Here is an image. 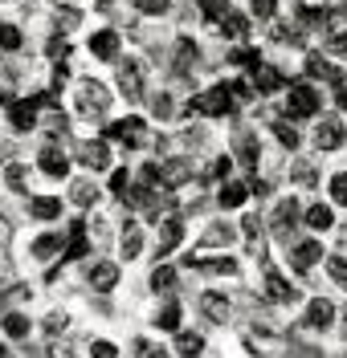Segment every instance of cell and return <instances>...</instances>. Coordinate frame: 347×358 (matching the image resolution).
I'll use <instances>...</instances> for the list:
<instances>
[{"label": "cell", "mask_w": 347, "mask_h": 358, "mask_svg": "<svg viewBox=\"0 0 347 358\" xmlns=\"http://www.w3.org/2000/svg\"><path fill=\"white\" fill-rule=\"evenodd\" d=\"M57 248H62V232H41V236L33 241V257H37V261H49Z\"/></svg>", "instance_id": "836d02e7"}, {"label": "cell", "mask_w": 347, "mask_h": 358, "mask_svg": "<svg viewBox=\"0 0 347 358\" xmlns=\"http://www.w3.org/2000/svg\"><path fill=\"white\" fill-rule=\"evenodd\" d=\"M331 90H335V110L347 114V78L339 82V86H331Z\"/></svg>", "instance_id": "db71d44e"}, {"label": "cell", "mask_w": 347, "mask_h": 358, "mask_svg": "<svg viewBox=\"0 0 347 358\" xmlns=\"http://www.w3.org/2000/svg\"><path fill=\"white\" fill-rule=\"evenodd\" d=\"M90 285L94 289H115L118 285V265H111V261H98V265L90 268Z\"/></svg>", "instance_id": "484cf974"}, {"label": "cell", "mask_w": 347, "mask_h": 358, "mask_svg": "<svg viewBox=\"0 0 347 358\" xmlns=\"http://www.w3.org/2000/svg\"><path fill=\"white\" fill-rule=\"evenodd\" d=\"M176 350H180L184 358L205 355V334H196V330H180V334H176Z\"/></svg>", "instance_id": "f546056e"}, {"label": "cell", "mask_w": 347, "mask_h": 358, "mask_svg": "<svg viewBox=\"0 0 347 358\" xmlns=\"http://www.w3.org/2000/svg\"><path fill=\"white\" fill-rule=\"evenodd\" d=\"M250 21H254L250 13H229V17L221 21V37H229V41L241 45L245 37H250Z\"/></svg>", "instance_id": "cb8c5ba5"}, {"label": "cell", "mask_w": 347, "mask_h": 358, "mask_svg": "<svg viewBox=\"0 0 347 358\" xmlns=\"http://www.w3.org/2000/svg\"><path fill=\"white\" fill-rule=\"evenodd\" d=\"M78 159L94 167V171H107L111 167V151H107V138H98V143H78Z\"/></svg>", "instance_id": "d6986e66"}, {"label": "cell", "mask_w": 347, "mask_h": 358, "mask_svg": "<svg viewBox=\"0 0 347 358\" xmlns=\"http://www.w3.org/2000/svg\"><path fill=\"white\" fill-rule=\"evenodd\" d=\"M118 86H123V94H127V98H139V94H143V86H147V73H143V62H139V57H127V62L118 66Z\"/></svg>", "instance_id": "7c38bea8"}, {"label": "cell", "mask_w": 347, "mask_h": 358, "mask_svg": "<svg viewBox=\"0 0 347 358\" xmlns=\"http://www.w3.org/2000/svg\"><path fill=\"white\" fill-rule=\"evenodd\" d=\"M107 110H111V90L94 78H82L74 86V114L82 122H98V118H107Z\"/></svg>", "instance_id": "7a4b0ae2"}, {"label": "cell", "mask_w": 347, "mask_h": 358, "mask_svg": "<svg viewBox=\"0 0 347 358\" xmlns=\"http://www.w3.org/2000/svg\"><path fill=\"white\" fill-rule=\"evenodd\" d=\"M147 358H168V355H163V350H147Z\"/></svg>", "instance_id": "be15d7a7"}, {"label": "cell", "mask_w": 347, "mask_h": 358, "mask_svg": "<svg viewBox=\"0 0 347 358\" xmlns=\"http://www.w3.org/2000/svg\"><path fill=\"white\" fill-rule=\"evenodd\" d=\"M0 49H21V29L17 24H0Z\"/></svg>", "instance_id": "bcb514c9"}, {"label": "cell", "mask_w": 347, "mask_h": 358, "mask_svg": "<svg viewBox=\"0 0 347 358\" xmlns=\"http://www.w3.org/2000/svg\"><path fill=\"white\" fill-rule=\"evenodd\" d=\"M241 232H245V241H254L257 245V236H261V220H257V216H245V220H241Z\"/></svg>", "instance_id": "681fc988"}, {"label": "cell", "mask_w": 347, "mask_h": 358, "mask_svg": "<svg viewBox=\"0 0 347 358\" xmlns=\"http://www.w3.org/2000/svg\"><path fill=\"white\" fill-rule=\"evenodd\" d=\"M331 8H339V13H347V0H327Z\"/></svg>", "instance_id": "6125c7cd"}, {"label": "cell", "mask_w": 347, "mask_h": 358, "mask_svg": "<svg viewBox=\"0 0 347 358\" xmlns=\"http://www.w3.org/2000/svg\"><path fill=\"white\" fill-rule=\"evenodd\" d=\"M302 73H306V82H331V86H339L347 78L327 53H306V57H302Z\"/></svg>", "instance_id": "8992f818"}, {"label": "cell", "mask_w": 347, "mask_h": 358, "mask_svg": "<svg viewBox=\"0 0 347 358\" xmlns=\"http://www.w3.org/2000/svg\"><path fill=\"white\" fill-rule=\"evenodd\" d=\"M339 317H343V334H347V306H343V310H339Z\"/></svg>", "instance_id": "e7e4bbea"}, {"label": "cell", "mask_w": 347, "mask_h": 358, "mask_svg": "<svg viewBox=\"0 0 347 358\" xmlns=\"http://www.w3.org/2000/svg\"><path fill=\"white\" fill-rule=\"evenodd\" d=\"M196 4H200V17H205V21H212V24H221L233 13L229 0H196Z\"/></svg>", "instance_id": "e575fe53"}, {"label": "cell", "mask_w": 347, "mask_h": 358, "mask_svg": "<svg viewBox=\"0 0 347 358\" xmlns=\"http://www.w3.org/2000/svg\"><path fill=\"white\" fill-rule=\"evenodd\" d=\"M327 196H331L335 208H347V171H335L327 179Z\"/></svg>", "instance_id": "74e56055"}, {"label": "cell", "mask_w": 347, "mask_h": 358, "mask_svg": "<svg viewBox=\"0 0 347 358\" xmlns=\"http://www.w3.org/2000/svg\"><path fill=\"white\" fill-rule=\"evenodd\" d=\"M233 106H241V102L233 98L229 82H225V86L205 90L200 98H192V110H196V114H208V118H225V114H233Z\"/></svg>", "instance_id": "5b68a950"}, {"label": "cell", "mask_w": 347, "mask_h": 358, "mask_svg": "<svg viewBox=\"0 0 347 358\" xmlns=\"http://www.w3.org/2000/svg\"><path fill=\"white\" fill-rule=\"evenodd\" d=\"M184 143H188V147H200V143H208V131L192 127V131H184Z\"/></svg>", "instance_id": "11a10c76"}, {"label": "cell", "mask_w": 347, "mask_h": 358, "mask_svg": "<svg viewBox=\"0 0 347 358\" xmlns=\"http://www.w3.org/2000/svg\"><path fill=\"white\" fill-rule=\"evenodd\" d=\"M250 192H254V196H261V200H270V196H274V179L254 176V183H250Z\"/></svg>", "instance_id": "c3c4849f"}, {"label": "cell", "mask_w": 347, "mask_h": 358, "mask_svg": "<svg viewBox=\"0 0 347 358\" xmlns=\"http://www.w3.org/2000/svg\"><path fill=\"white\" fill-rule=\"evenodd\" d=\"M69 200L78 203V208H94V203H98V187L86 183V179H74V183H69Z\"/></svg>", "instance_id": "4dcf8cb0"}, {"label": "cell", "mask_w": 347, "mask_h": 358, "mask_svg": "<svg viewBox=\"0 0 347 358\" xmlns=\"http://www.w3.org/2000/svg\"><path fill=\"white\" fill-rule=\"evenodd\" d=\"M229 66L233 69H245V73H257V69L266 66V62H261V49H257V45H233L229 49Z\"/></svg>", "instance_id": "e0dca14e"}, {"label": "cell", "mask_w": 347, "mask_h": 358, "mask_svg": "<svg viewBox=\"0 0 347 358\" xmlns=\"http://www.w3.org/2000/svg\"><path fill=\"white\" fill-rule=\"evenodd\" d=\"M180 317H184V310H180V301H168V306H160V313H156V326L160 330H180Z\"/></svg>", "instance_id": "1f68e13d"}, {"label": "cell", "mask_w": 347, "mask_h": 358, "mask_svg": "<svg viewBox=\"0 0 347 358\" xmlns=\"http://www.w3.org/2000/svg\"><path fill=\"white\" fill-rule=\"evenodd\" d=\"M90 355L94 358H118V346H115V342H94Z\"/></svg>", "instance_id": "816d5d0a"}, {"label": "cell", "mask_w": 347, "mask_h": 358, "mask_svg": "<svg viewBox=\"0 0 347 358\" xmlns=\"http://www.w3.org/2000/svg\"><path fill=\"white\" fill-rule=\"evenodd\" d=\"M233 241H237V228H229V224H208V232H205V248H229Z\"/></svg>", "instance_id": "83f0119b"}, {"label": "cell", "mask_w": 347, "mask_h": 358, "mask_svg": "<svg viewBox=\"0 0 347 358\" xmlns=\"http://www.w3.org/2000/svg\"><path fill=\"white\" fill-rule=\"evenodd\" d=\"M0 358H8V350H4V346H0Z\"/></svg>", "instance_id": "03108f58"}, {"label": "cell", "mask_w": 347, "mask_h": 358, "mask_svg": "<svg viewBox=\"0 0 347 358\" xmlns=\"http://www.w3.org/2000/svg\"><path fill=\"white\" fill-rule=\"evenodd\" d=\"M302 224L311 228V232H331L335 228V203L331 200H315L302 208Z\"/></svg>", "instance_id": "8fae6325"}, {"label": "cell", "mask_w": 347, "mask_h": 358, "mask_svg": "<svg viewBox=\"0 0 347 358\" xmlns=\"http://www.w3.org/2000/svg\"><path fill=\"white\" fill-rule=\"evenodd\" d=\"M278 13H282V0H250V17L254 21H278Z\"/></svg>", "instance_id": "8d00e7d4"}, {"label": "cell", "mask_w": 347, "mask_h": 358, "mask_svg": "<svg viewBox=\"0 0 347 358\" xmlns=\"http://www.w3.org/2000/svg\"><path fill=\"white\" fill-rule=\"evenodd\" d=\"M335 317H339V313H335V301H331V297H311L306 310H302V326H306V330H331Z\"/></svg>", "instance_id": "9c48e42d"}, {"label": "cell", "mask_w": 347, "mask_h": 358, "mask_svg": "<svg viewBox=\"0 0 347 358\" xmlns=\"http://www.w3.org/2000/svg\"><path fill=\"white\" fill-rule=\"evenodd\" d=\"M266 301H274V306L294 301V285H290V281L274 268V261H266Z\"/></svg>", "instance_id": "5bb4252c"}, {"label": "cell", "mask_w": 347, "mask_h": 358, "mask_svg": "<svg viewBox=\"0 0 347 358\" xmlns=\"http://www.w3.org/2000/svg\"><path fill=\"white\" fill-rule=\"evenodd\" d=\"M111 192H115V196H127V171H123V167L111 171Z\"/></svg>", "instance_id": "f5cc1de1"}, {"label": "cell", "mask_w": 347, "mask_h": 358, "mask_svg": "<svg viewBox=\"0 0 347 358\" xmlns=\"http://www.w3.org/2000/svg\"><path fill=\"white\" fill-rule=\"evenodd\" d=\"M319 261H327L319 236H306V241H294V245H290V268H294V273H311Z\"/></svg>", "instance_id": "52a82bcc"}, {"label": "cell", "mask_w": 347, "mask_h": 358, "mask_svg": "<svg viewBox=\"0 0 347 358\" xmlns=\"http://www.w3.org/2000/svg\"><path fill=\"white\" fill-rule=\"evenodd\" d=\"M4 330H8V338H29V317L25 313H4Z\"/></svg>", "instance_id": "b9f144b4"}, {"label": "cell", "mask_w": 347, "mask_h": 358, "mask_svg": "<svg viewBox=\"0 0 347 358\" xmlns=\"http://www.w3.org/2000/svg\"><path fill=\"white\" fill-rule=\"evenodd\" d=\"M327 277H331V285H339V289H347V257H339V252H331V257H327Z\"/></svg>", "instance_id": "ab89813d"}, {"label": "cell", "mask_w": 347, "mask_h": 358, "mask_svg": "<svg viewBox=\"0 0 347 358\" xmlns=\"http://www.w3.org/2000/svg\"><path fill=\"white\" fill-rule=\"evenodd\" d=\"M184 241V220H163V232H160V257H168L172 248H180Z\"/></svg>", "instance_id": "f1b7e54d"}, {"label": "cell", "mask_w": 347, "mask_h": 358, "mask_svg": "<svg viewBox=\"0 0 347 358\" xmlns=\"http://www.w3.org/2000/svg\"><path fill=\"white\" fill-rule=\"evenodd\" d=\"M118 45H123V37H118L115 29H98V33L90 37L94 57H102V62H111V57H118Z\"/></svg>", "instance_id": "7402d4cb"}, {"label": "cell", "mask_w": 347, "mask_h": 358, "mask_svg": "<svg viewBox=\"0 0 347 358\" xmlns=\"http://www.w3.org/2000/svg\"><path fill=\"white\" fill-rule=\"evenodd\" d=\"M8 122H13L21 134H29L33 127H37V102H33V98H17V102H8Z\"/></svg>", "instance_id": "9a60e30c"}, {"label": "cell", "mask_w": 347, "mask_h": 358, "mask_svg": "<svg viewBox=\"0 0 347 358\" xmlns=\"http://www.w3.org/2000/svg\"><path fill=\"white\" fill-rule=\"evenodd\" d=\"M139 13H147V17H160V13H168L172 8V0H135Z\"/></svg>", "instance_id": "7dc6e473"}, {"label": "cell", "mask_w": 347, "mask_h": 358, "mask_svg": "<svg viewBox=\"0 0 347 358\" xmlns=\"http://www.w3.org/2000/svg\"><path fill=\"white\" fill-rule=\"evenodd\" d=\"M0 102H4V94H0Z\"/></svg>", "instance_id": "003e7915"}, {"label": "cell", "mask_w": 347, "mask_h": 358, "mask_svg": "<svg viewBox=\"0 0 347 358\" xmlns=\"http://www.w3.org/2000/svg\"><path fill=\"white\" fill-rule=\"evenodd\" d=\"M78 21H82L78 13H69V8H66V13H62V29H74V24H78Z\"/></svg>", "instance_id": "91938a15"}, {"label": "cell", "mask_w": 347, "mask_h": 358, "mask_svg": "<svg viewBox=\"0 0 347 358\" xmlns=\"http://www.w3.org/2000/svg\"><path fill=\"white\" fill-rule=\"evenodd\" d=\"M33 216H37V220H57V216H62V200H57V196L33 200Z\"/></svg>", "instance_id": "f35d334b"}, {"label": "cell", "mask_w": 347, "mask_h": 358, "mask_svg": "<svg viewBox=\"0 0 347 358\" xmlns=\"http://www.w3.org/2000/svg\"><path fill=\"white\" fill-rule=\"evenodd\" d=\"M151 285H156V289H176V268L160 265L156 273H151Z\"/></svg>", "instance_id": "ee69618b"}, {"label": "cell", "mask_w": 347, "mask_h": 358, "mask_svg": "<svg viewBox=\"0 0 347 358\" xmlns=\"http://www.w3.org/2000/svg\"><path fill=\"white\" fill-rule=\"evenodd\" d=\"M196 57H200V45L192 41V37H180V41H176V62H172V69H176V73H188Z\"/></svg>", "instance_id": "d4e9b609"}, {"label": "cell", "mask_w": 347, "mask_h": 358, "mask_svg": "<svg viewBox=\"0 0 347 358\" xmlns=\"http://www.w3.org/2000/svg\"><path fill=\"white\" fill-rule=\"evenodd\" d=\"M4 183H8L13 192H25V187H29V167H25V163H8V171H4Z\"/></svg>", "instance_id": "60d3db41"}, {"label": "cell", "mask_w": 347, "mask_h": 358, "mask_svg": "<svg viewBox=\"0 0 347 358\" xmlns=\"http://www.w3.org/2000/svg\"><path fill=\"white\" fill-rule=\"evenodd\" d=\"M290 183L302 187V192H311V187L323 183V176H319V167H315L311 159H294V163H290Z\"/></svg>", "instance_id": "ffe728a7"}, {"label": "cell", "mask_w": 347, "mask_h": 358, "mask_svg": "<svg viewBox=\"0 0 347 358\" xmlns=\"http://www.w3.org/2000/svg\"><path fill=\"white\" fill-rule=\"evenodd\" d=\"M8 241H13V224H8L4 216H0V248L8 245Z\"/></svg>", "instance_id": "680465c9"}, {"label": "cell", "mask_w": 347, "mask_h": 358, "mask_svg": "<svg viewBox=\"0 0 347 358\" xmlns=\"http://www.w3.org/2000/svg\"><path fill=\"white\" fill-rule=\"evenodd\" d=\"M151 110H156V118H172V114H176L172 94H156V98H151Z\"/></svg>", "instance_id": "f6af8a7d"}, {"label": "cell", "mask_w": 347, "mask_h": 358, "mask_svg": "<svg viewBox=\"0 0 347 358\" xmlns=\"http://www.w3.org/2000/svg\"><path fill=\"white\" fill-rule=\"evenodd\" d=\"M302 228V200L299 196H282V200L270 208V232L278 241H290Z\"/></svg>", "instance_id": "277c9868"}, {"label": "cell", "mask_w": 347, "mask_h": 358, "mask_svg": "<svg viewBox=\"0 0 347 358\" xmlns=\"http://www.w3.org/2000/svg\"><path fill=\"white\" fill-rule=\"evenodd\" d=\"M196 306H200V313H205L208 322H217V326H225V322L233 317V301H229L221 289H205Z\"/></svg>", "instance_id": "30bf717a"}, {"label": "cell", "mask_w": 347, "mask_h": 358, "mask_svg": "<svg viewBox=\"0 0 347 358\" xmlns=\"http://www.w3.org/2000/svg\"><path fill=\"white\" fill-rule=\"evenodd\" d=\"M229 171H233V159L221 155L217 163H212V171H208V176H212V179H229Z\"/></svg>", "instance_id": "f907efd6"}, {"label": "cell", "mask_w": 347, "mask_h": 358, "mask_svg": "<svg viewBox=\"0 0 347 358\" xmlns=\"http://www.w3.org/2000/svg\"><path fill=\"white\" fill-rule=\"evenodd\" d=\"M62 326H66V313H62V310H57V313H49V317H46V330H49V334H57Z\"/></svg>", "instance_id": "9f6ffc18"}, {"label": "cell", "mask_w": 347, "mask_h": 358, "mask_svg": "<svg viewBox=\"0 0 347 358\" xmlns=\"http://www.w3.org/2000/svg\"><path fill=\"white\" fill-rule=\"evenodd\" d=\"M139 252H143V228H139V224H127V228H123V257L135 261Z\"/></svg>", "instance_id": "d6a6232c"}, {"label": "cell", "mask_w": 347, "mask_h": 358, "mask_svg": "<svg viewBox=\"0 0 347 358\" xmlns=\"http://www.w3.org/2000/svg\"><path fill=\"white\" fill-rule=\"evenodd\" d=\"M323 90L315 86V82H290L286 86V102H282V118H290V122H306V118H319L323 114Z\"/></svg>", "instance_id": "6da1fadb"}, {"label": "cell", "mask_w": 347, "mask_h": 358, "mask_svg": "<svg viewBox=\"0 0 347 358\" xmlns=\"http://www.w3.org/2000/svg\"><path fill=\"white\" fill-rule=\"evenodd\" d=\"M270 134H274L278 147H286V151H299L302 147V127L290 122V118H274V122H270Z\"/></svg>", "instance_id": "2e32d148"}, {"label": "cell", "mask_w": 347, "mask_h": 358, "mask_svg": "<svg viewBox=\"0 0 347 358\" xmlns=\"http://www.w3.org/2000/svg\"><path fill=\"white\" fill-rule=\"evenodd\" d=\"M306 138H311V147H315V151H323V155L343 151V147H347V122L339 118V114H319Z\"/></svg>", "instance_id": "3957f363"}, {"label": "cell", "mask_w": 347, "mask_h": 358, "mask_svg": "<svg viewBox=\"0 0 347 358\" xmlns=\"http://www.w3.org/2000/svg\"><path fill=\"white\" fill-rule=\"evenodd\" d=\"M66 155H62V151H53V147H46V151H41V171H46V176H53V179H62L66 176Z\"/></svg>", "instance_id": "d590c367"}, {"label": "cell", "mask_w": 347, "mask_h": 358, "mask_svg": "<svg viewBox=\"0 0 347 358\" xmlns=\"http://www.w3.org/2000/svg\"><path fill=\"white\" fill-rule=\"evenodd\" d=\"M286 86H290V78L282 73L278 66H261L254 73V90L261 94V98H274V94H286Z\"/></svg>", "instance_id": "4fadbf2b"}, {"label": "cell", "mask_w": 347, "mask_h": 358, "mask_svg": "<svg viewBox=\"0 0 347 358\" xmlns=\"http://www.w3.org/2000/svg\"><path fill=\"white\" fill-rule=\"evenodd\" d=\"M250 196H254V192H250V183H241V179H237V183H225V187H221V196H217V203H221V208H225V212H233V208H245V203H250Z\"/></svg>", "instance_id": "44dd1931"}, {"label": "cell", "mask_w": 347, "mask_h": 358, "mask_svg": "<svg viewBox=\"0 0 347 358\" xmlns=\"http://www.w3.org/2000/svg\"><path fill=\"white\" fill-rule=\"evenodd\" d=\"M8 273H13V265H8V261H4V257H0V281H4V277H8Z\"/></svg>", "instance_id": "94428289"}, {"label": "cell", "mask_w": 347, "mask_h": 358, "mask_svg": "<svg viewBox=\"0 0 347 358\" xmlns=\"http://www.w3.org/2000/svg\"><path fill=\"white\" fill-rule=\"evenodd\" d=\"M323 49H327V57H347V21L335 24V29H327Z\"/></svg>", "instance_id": "4316f807"}, {"label": "cell", "mask_w": 347, "mask_h": 358, "mask_svg": "<svg viewBox=\"0 0 347 358\" xmlns=\"http://www.w3.org/2000/svg\"><path fill=\"white\" fill-rule=\"evenodd\" d=\"M233 155H237V167L257 171V159H261V134L257 131H237L233 134Z\"/></svg>", "instance_id": "ba28073f"}, {"label": "cell", "mask_w": 347, "mask_h": 358, "mask_svg": "<svg viewBox=\"0 0 347 358\" xmlns=\"http://www.w3.org/2000/svg\"><path fill=\"white\" fill-rule=\"evenodd\" d=\"M107 138H123L127 147H135L139 138H143V118H139V114H131V118H118V122H111V127H107Z\"/></svg>", "instance_id": "ac0fdd59"}, {"label": "cell", "mask_w": 347, "mask_h": 358, "mask_svg": "<svg viewBox=\"0 0 347 358\" xmlns=\"http://www.w3.org/2000/svg\"><path fill=\"white\" fill-rule=\"evenodd\" d=\"M188 176H192V171H188L184 159H172V163H163V179H168L172 187H176V183H184Z\"/></svg>", "instance_id": "7bdbcfd3"}, {"label": "cell", "mask_w": 347, "mask_h": 358, "mask_svg": "<svg viewBox=\"0 0 347 358\" xmlns=\"http://www.w3.org/2000/svg\"><path fill=\"white\" fill-rule=\"evenodd\" d=\"M192 265L200 268V273H212V277H237L241 273V265L233 257H196Z\"/></svg>", "instance_id": "603a6c76"}, {"label": "cell", "mask_w": 347, "mask_h": 358, "mask_svg": "<svg viewBox=\"0 0 347 358\" xmlns=\"http://www.w3.org/2000/svg\"><path fill=\"white\" fill-rule=\"evenodd\" d=\"M49 358H74V350L62 346V342H53V346H49Z\"/></svg>", "instance_id": "6f0895ef"}]
</instances>
